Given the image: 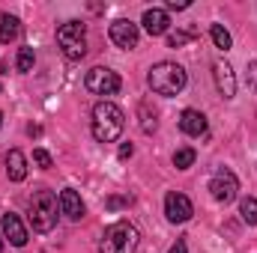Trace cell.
Here are the masks:
<instances>
[{
  "instance_id": "1",
  "label": "cell",
  "mask_w": 257,
  "mask_h": 253,
  "mask_svg": "<svg viewBox=\"0 0 257 253\" xmlns=\"http://www.w3.org/2000/svg\"><path fill=\"white\" fill-rule=\"evenodd\" d=\"M90 128H93V137L99 143H114L123 134V128H126V114L114 102H99L93 108V122H90Z\"/></svg>"
},
{
  "instance_id": "2",
  "label": "cell",
  "mask_w": 257,
  "mask_h": 253,
  "mask_svg": "<svg viewBox=\"0 0 257 253\" xmlns=\"http://www.w3.org/2000/svg\"><path fill=\"white\" fill-rule=\"evenodd\" d=\"M147 80H150V90L156 92V96H180L183 90H186V68L180 63H156L150 68V74H147Z\"/></svg>"
},
{
  "instance_id": "3",
  "label": "cell",
  "mask_w": 257,
  "mask_h": 253,
  "mask_svg": "<svg viewBox=\"0 0 257 253\" xmlns=\"http://www.w3.org/2000/svg\"><path fill=\"white\" fill-rule=\"evenodd\" d=\"M57 45H60L66 60H72V63L84 60V54H87V30H84V24L81 21L60 24L57 27Z\"/></svg>"
},
{
  "instance_id": "4",
  "label": "cell",
  "mask_w": 257,
  "mask_h": 253,
  "mask_svg": "<svg viewBox=\"0 0 257 253\" xmlns=\"http://www.w3.org/2000/svg\"><path fill=\"white\" fill-rule=\"evenodd\" d=\"M30 224L36 232H51L57 224V196L51 190H36L30 200Z\"/></svg>"
},
{
  "instance_id": "5",
  "label": "cell",
  "mask_w": 257,
  "mask_h": 253,
  "mask_svg": "<svg viewBox=\"0 0 257 253\" xmlns=\"http://www.w3.org/2000/svg\"><path fill=\"white\" fill-rule=\"evenodd\" d=\"M138 230L128 220H117L102 236V253H135L138 250Z\"/></svg>"
},
{
  "instance_id": "6",
  "label": "cell",
  "mask_w": 257,
  "mask_h": 253,
  "mask_svg": "<svg viewBox=\"0 0 257 253\" xmlns=\"http://www.w3.org/2000/svg\"><path fill=\"white\" fill-rule=\"evenodd\" d=\"M84 86H87L93 96H114V92L120 90V74L111 72V68H105V66H96V68L87 72Z\"/></svg>"
},
{
  "instance_id": "7",
  "label": "cell",
  "mask_w": 257,
  "mask_h": 253,
  "mask_svg": "<svg viewBox=\"0 0 257 253\" xmlns=\"http://www.w3.org/2000/svg\"><path fill=\"white\" fill-rule=\"evenodd\" d=\"M209 190H212V200L218 202H233L236 200V190H239V182L230 170H215V176L209 179Z\"/></svg>"
},
{
  "instance_id": "8",
  "label": "cell",
  "mask_w": 257,
  "mask_h": 253,
  "mask_svg": "<svg viewBox=\"0 0 257 253\" xmlns=\"http://www.w3.org/2000/svg\"><path fill=\"white\" fill-rule=\"evenodd\" d=\"M165 214H168L171 224H186L194 214L192 200H189L186 194H180V190H171V194L165 196Z\"/></svg>"
},
{
  "instance_id": "9",
  "label": "cell",
  "mask_w": 257,
  "mask_h": 253,
  "mask_svg": "<svg viewBox=\"0 0 257 253\" xmlns=\"http://www.w3.org/2000/svg\"><path fill=\"white\" fill-rule=\"evenodd\" d=\"M108 36H111V42H114L117 48H123V51L138 48V24H132L126 18H117V21L111 24Z\"/></svg>"
},
{
  "instance_id": "10",
  "label": "cell",
  "mask_w": 257,
  "mask_h": 253,
  "mask_svg": "<svg viewBox=\"0 0 257 253\" xmlns=\"http://www.w3.org/2000/svg\"><path fill=\"white\" fill-rule=\"evenodd\" d=\"M0 236L3 238H9V244L12 248H24L27 244V226L21 224V218L18 214H12V212H6L3 214V220H0Z\"/></svg>"
},
{
  "instance_id": "11",
  "label": "cell",
  "mask_w": 257,
  "mask_h": 253,
  "mask_svg": "<svg viewBox=\"0 0 257 253\" xmlns=\"http://www.w3.org/2000/svg\"><path fill=\"white\" fill-rule=\"evenodd\" d=\"M212 78H215V86L224 98H233L236 96V74L227 63H215L212 66Z\"/></svg>"
},
{
  "instance_id": "12",
  "label": "cell",
  "mask_w": 257,
  "mask_h": 253,
  "mask_svg": "<svg viewBox=\"0 0 257 253\" xmlns=\"http://www.w3.org/2000/svg\"><path fill=\"white\" fill-rule=\"evenodd\" d=\"M141 24H144V30H147L150 36H165L168 27H171V18H168L165 9H147L144 18H141Z\"/></svg>"
},
{
  "instance_id": "13",
  "label": "cell",
  "mask_w": 257,
  "mask_h": 253,
  "mask_svg": "<svg viewBox=\"0 0 257 253\" xmlns=\"http://www.w3.org/2000/svg\"><path fill=\"white\" fill-rule=\"evenodd\" d=\"M60 212H63L69 220H81L84 218V202H81L78 190H72V188L60 190Z\"/></svg>"
},
{
  "instance_id": "14",
  "label": "cell",
  "mask_w": 257,
  "mask_h": 253,
  "mask_svg": "<svg viewBox=\"0 0 257 253\" xmlns=\"http://www.w3.org/2000/svg\"><path fill=\"white\" fill-rule=\"evenodd\" d=\"M180 128L189 134V137H200V134H206V116L200 114V110H183V116H180Z\"/></svg>"
},
{
  "instance_id": "15",
  "label": "cell",
  "mask_w": 257,
  "mask_h": 253,
  "mask_svg": "<svg viewBox=\"0 0 257 253\" xmlns=\"http://www.w3.org/2000/svg\"><path fill=\"white\" fill-rule=\"evenodd\" d=\"M6 173H9L12 182H24L27 179V158H24L21 149H12L6 155Z\"/></svg>"
},
{
  "instance_id": "16",
  "label": "cell",
  "mask_w": 257,
  "mask_h": 253,
  "mask_svg": "<svg viewBox=\"0 0 257 253\" xmlns=\"http://www.w3.org/2000/svg\"><path fill=\"white\" fill-rule=\"evenodd\" d=\"M18 33H21V21L9 12H0V42L9 45V42L18 39Z\"/></svg>"
},
{
  "instance_id": "17",
  "label": "cell",
  "mask_w": 257,
  "mask_h": 253,
  "mask_svg": "<svg viewBox=\"0 0 257 253\" xmlns=\"http://www.w3.org/2000/svg\"><path fill=\"white\" fill-rule=\"evenodd\" d=\"M239 214H242V220H245L248 226H257V200L254 196H242V202H239Z\"/></svg>"
},
{
  "instance_id": "18",
  "label": "cell",
  "mask_w": 257,
  "mask_h": 253,
  "mask_svg": "<svg viewBox=\"0 0 257 253\" xmlns=\"http://www.w3.org/2000/svg\"><path fill=\"white\" fill-rule=\"evenodd\" d=\"M209 36H212V42H215V48H221V51H227L230 45H233V39H230V33L221 27V24H212L209 27Z\"/></svg>"
},
{
  "instance_id": "19",
  "label": "cell",
  "mask_w": 257,
  "mask_h": 253,
  "mask_svg": "<svg viewBox=\"0 0 257 253\" xmlns=\"http://www.w3.org/2000/svg\"><path fill=\"white\" fill-rule=\"evenodd\" d=\"M194 158H197V155H194L192 146H186V149H177V155H174V167H177V170H189V167L194 164Z\"/></svg>"
},
{
  "instance_id": "20",
  "label": "cell",
  "mask_w": 257,
  "mask_h": 253,
  "mask_svg": "<svg viewBox=\"0 0 257 253\" xmlns=\"http://www.w3.org/2000/svg\"><path fill=\"white\" fill-rule=\"evenodd\" d=\"M33 63H36V54H33V48H21V51H18V72H24V74H27V72H33Z\"/></svg>"
},
{
  "instance_id": "21",
  "label": "cell",
  "mask_w": 257,
  "mask_h": 253,
  "mask_svg": "<svg viewBox=\"0 0 257 253\" xmlns=\"http://www.w3.org/2000/svg\"><path fill=\"white\" fill-rule=\"evenodd\" d=\"M147 108H150V104L144 102V104H141V128L150 134V131H156V114H150Z\"/></svg>"
},
{
  "instance_id": "22",
  "label": "cell",
  "mask_w": 257,
  "mask_h": 253,
  "mask_svg": "<svg viewBox=\"0 0 257 253\" xmlns=\"http://www.w3.org/2000/svg\"><path fill=\"white\" fill-rule=\"evenodd\" d=\"M189 42H194V33H171V36H168V45H171V48H183V45H189Z\"/></svg>"
},
{
  "instance_id": "23",
  "label": "cell",
  "mask_w": 257,
  "mask_h": 253,
  "mask_svg": "<svg viewBox=\"0 0 257 253\" xmlns=\"http://www.w3.org/2000/svg\"><path fill=\"white\" fill-rule=\"evenodd\" d=\"M111 212H117V208H123V206H132V194H123V196H108V202H105Z\"/></svg>"
},
{
  "instance_id": "24",
  "label": "cell",
  "mask_w": 257,
  "mask_h": 253,
  "mask_svg": "<svg viewBox=\"0 0 257 253\" xmlns=\"http://www.w3.org/2000/svg\"><path fill=\"white\" fill-rule=\"evenodd\" d=\"M33 161H36V164H39L42 170H48V167L54 164V161H51V155H48L45 149H33Z\"/></svg>"
},
{
  "instance_id": "25",
  "label": "cell",
  "mask_w": 257,
  "mask_h": 253,
  "mask_svg": "<svg viewBox=\"0 0 257 253\" xmlns=\"http://www.w3.org/2000/svg\"><path fill=\"white\" fill-rule=\"evenodd\" d=\"M248 86L257 92V60H251V63H248Z\"/></svg>"
},
{
  "instance_id": "26",
  "label": "cell",
  "mask_w": 257,
  "mask_h": 253,
  "mask_svg": "<svg viewBox=\"0 0 257 253\" xmlns=\"http://www.w3.org/2000/svg\"><path fill=\"white\" fill-rule=\"evenodd\" d=\"M168 9H189V0H168Z\"/></svg>"
},
{
  "instance_id": "27",
  "label": "cell",
  "mask_w": 257,
  "mask_h": 253,
  "mask_svg": "<svg viewBox=\"0 0 257 253\" xmlns=\"http://www.w3.org/2000/svg\"><path fill=\"white\" fill-rule=\"evenodd\" d=\"M132 152H135V146H132V143H123V146H120V158H128Z\"/></svg>"
},
{
  "instance_id": "28",
  "label": "cell",
  "mask_w": 257,
  "mask_h": 253,
  "mask_svg": "<svg viewBox=\"0 0 257 253\" xmlns=\"http://www.w3.org/2000/svg\"><path fill=\"white\" fill-rule=\"evenodd\" d=\"M168 253H189V250H186V242H177V244H174Z\"/></svg>"
},
{
  "instance_id": "29",
  "label": "cell",
  "mask_w": 257,
  "mask_h": 253,
  "mask_svg": "<svg viewBox=\"0 0 257 253\" xmlns=\"http://www.w3.org/2000/svg\"><path fill=\"white\" fill-rule=\"evenodd\" d=\"M0 253H3V236H0Z\"/></svg>"
},
{
  "instance_id": "30",
  "label": "cell",
  "mask_w": 257,
  "mask_h": 253,
  "mask_svg": "<svg viewBox=\"0 0 257 253\" xmlns=\"http://www.w3.org/2000/svg\"><path fill=\"white\" fill-rule=\"evenodd\" d=\"M0 126H3V114H0Z\"/></svg>"
}]
</instances>
